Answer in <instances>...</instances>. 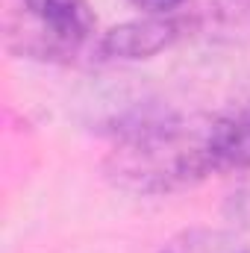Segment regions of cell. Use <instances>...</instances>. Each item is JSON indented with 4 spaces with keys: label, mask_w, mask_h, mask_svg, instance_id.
<instances>
[{
    "label": "cell",
    "mask_w": 250,
    "mask_h": 253,
    "mask_svg": "<svg viewBox=\"0 0 250 253\" xmlns=\"http://www.w3.org/2000/svg\"><path fill=\"white\" fill-rule=\"evenodd\" d=\"M206 147L215 174L250 168V100L206 121Z\"/></svg>",
    "instance_id": "obj_5"
},
{
    "label": "cell",
    "mask_w": 250,
    "mask_h": 253,
    "mask_svg": "<svg viewBox=\"0 0 250 253\" xmlns=\"http://www.w3.org/2000/svg\"><path fill=\"white\" fill-rule=\"evenodd\" d=\"M144 15H180L186 0H129Z\"/></svg>",
    "instance_id": "obj_7"
},
{
    "label": "cell",
    "mask_w": 250,
    "mask_h": 253,
    "mask_svg": "<svg viewBox=\"0 0 250 253\" xmlns=\"http://www.w3.org/2000/svg\"><path fill=\"white\" fill-rule=\"evenodd\" d=\"M24 24L12 33L21 53L36 59H68L94 33L88 0H21Z\"/></svg>",
    "instance_id": "obj_2"
},
{
    "label": "cell",
    "mask_w": 250,
    "mask_h": 253,
    "mask_svg": "<svg viewBox=\"0 0 250 253\" xmlns=\"http://www.w3.org/2000/svg\"><path fill=\"white\" fill-rule=\"evenodd\" d=\"M186 33H197L215 44H248L250 42V0H186L183 6Z\"/></svg>",
    "instance_id": "obj_4"
},
{
    "label": "cell",
    "mask_w": 250,
    "mask_h": 253,
    "mask_svg": "<svg viewBox=\"0 0 250 253\" xmlns=\"http://www.w3.org/2000/svg\"><path fill=\"white\" fill-rule=\"evenodd\" d=\"M103 132L109 135L103 171L129 194H171L215 174L206 124L165 103H132L112 115Z\"/></svg>",
    "instance_id": "obj_1"
},
{
    "label": "cell",
    "mask_w": 250,
    "mask_h": 253,
    "mask_svg": "<svg viewBox=\"0 0 250 253\" xmlns=\"http://www.w3.org/2000/svg\"><path fill=\"white\" fill-rule=\"evenodd\" d=\"M186 36L183 15H144L106 30L97 42V53L112 62H141L168 50Z\"/></svg>",
    "instance_id": "obj_3"
},
{
    "label": "cell",
    "mask_w": 250,
    "mask_h": 253,
    "mask_svg": "<svg viewBox=\"0 0 250 253\" xmlns=\"http://www.w3.org/2000/svg\"><path fill=\"white\" fill-rule=\"evenodd\" d=\"M159 253H250V245L227 230L191 227L168 239Z\"/></svg>",
    "instance_id": "obj_6"
}]
</instances>
